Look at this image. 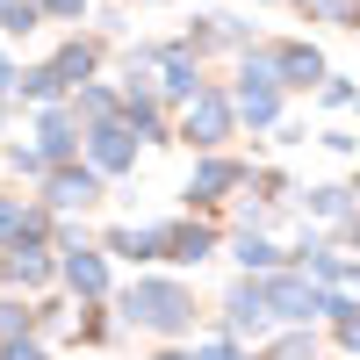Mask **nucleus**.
Segmentation results:
<instances>
[{
	"label": "nucleus",
	"instance_id": "1",
	"mask_svg": "<svg viewBox=\"0 0 360 360\" xmlns=\"http://www.w3.org/2000/svg\"><path fill=\"white\" fill-rule=\"evenodd\" d=\"M123 324H144V332H159V339H180V332H195V288L188 281H166V274H137L123 295Z\"/></svg>",
	"mask_w": 360,
	"mask_h": 360
},
{
	"label": "nucleus",
	"instance_id": "2",
	"mask_svg": "<svg viewBox=\"0 0 360 360\" xmlns=\"http://www.w3.org/2000/svg\"><path fill=\"white\" fill-rule=\"evenodd\" d=\"M231 130H238V101L224 86H202V94L180 108V144H195V152H224Z\"/></svg>",
	"mask_w": 360,
	"mask_h": 360
},
{
	"label": "nucleus",
	"instance_id": "3",
	"mask_svg": "<svg viewBox=\"0 0 360 360\" xmlns=\"http://www.w3.org/2000/svg\"><path fill=\"white\" fill-rule=\"evenodd\" d=\"M324 295H332V288H317L310 274H295V266L266 274V310H274V324H288V332H295V324L310 332V324L324 317Z\"/></svg>",
	"mask_w": 360,
	"mask_h": 360
},
{
	"label": "nucleus",
	"instance_id": "4",
	"mask_svg": "<svg viewBox=\"0 0 360 360\" xmlns=\"http://www.w3.org/2000/svg\"><path fill=\"white\" fill-rule=\"evenodd\" d=\"M266 324H274V310H266V274H245L224 288V339H266Z\"/></svg>",
	"mask_w": 360,
	"mask_h": 360
},
{
	"label": "nucleus",
	"instance_id": "5",
	"mask_svg": "<svg viewBox=\"0 0 360 360\" xmlns=\"http://www.w3.org/2000/svg\"><path fill=\"white\" fill-rule=\"evenodd\" d=\"M245 180H252V166H245V159L202 152V159H195V173H188V202H195V209H217L231 188H245Z\"/></svg>",
	"mask_w": 360,
	"mask_h": 360
},
{
	"label": "nucleus",
	"instance_id": "6",
	"mask_svg": "<svg viewBox=\"0 0 360 360\" xmlns=\"http://www.w3.org/2000/svg\"><path fill=\"white\" fill-rule=\"evenodd\" d=\"M86 159H94V173H130L137 166V130L115 115V123H94L86 130Z\"/></svg>",
	"mask_w": 360,
	"mask_h": 360
},
{
	"label": "nucleus",
	"instance_id": "7",
	"mask_svg": "<svg viewBox=\"0 0 360 360\" xmlns=\"http://www.w3.org/2000/svg\"><path fill=\"white\" fill-rule=\"evenodd\" d=\"M44 202H51V209H94V202H101V173L79 166V159H72V166H51V173H44Z\"/></svg>",
	"mask_w": 360,
	"mask_h": 360
},
{
	"label": "nucleus",
	"instance_id": "8",
	"mask_svg": "<svg viewBox=\"0 0 360 360\" xmlns=\"http://www.w3.org/2000/svg\"><path fill=\"white\" fill-rule=\"evenodd\" d=\"M202 86H209V79H202V58H195L188 44H166V51H159V94L188 108V101L202 94Z\"/></svg>",
	"mask_w": 360,
	"mask_h": 360
},
{
	"label": "nucleus",
	"instance_id": "9",
	"mask_svg": "<svg viewBox=\"0 0 360 360\" xmlns=\"http://www.w3.org/2000/svg\"><path fill=\"white\" fill-rule=\"evenodd\" d=\"M259 44V29L252 22H238V15H202L195 29H188V51L202 58V51H238V58H245Z\"/></svg>",
	"mask_w": 360,
	"mask_h": 360
},
{
	"label": "nucleus",
	"instance_id": "10",
	"mask_svg": "<svg viewBox=\"0 0 360 360\" xmlns=\"http://www.w3.org/2000/svg\"><path fill=\"white\" fill-rule=\"evenodd\" d=\"M101 252H115V259H137V266H152V259H166V224H115V231L101 238Z\"/></svg>",
	"mask_w": 360,
	"mask_h": 360
},
{
	"label": "nucleus",
	"instance_id": "11",
	"mask_svg": "<svg viewBox=\"0 0 360 360\" xmlns=\"http://www.w3.org/2000/svg\"><path fill=\"white\" fill-rule=\"evenodd\" d=\"M58 274H65V288L86 295V303H101V295H108V259H101L94 245H65V266H58Z\"/></svg>",
	"mask_w": 360,
	"mask_h": 360
},
{
	"label": "nucleus",
	"instance_id": "12",
	"mask_svg": "<svg viewBox=\"0 0 360 360\" xmlns=\"http://www.w3.org/2000/svg\"><path fill=\"white\" fill-rule=\"evenodd\" d=\"M274 65H281V86H310V94L332 79V65H324L317 44H274Z\"/></svg>",
	"mask_w": 360,
	"mask_h": 360
},
{
	"label": "nucleus",
	"instance_id": "13",
	"mask_svg": "<svg viewBox=\"0 0 360 360\" xmlns=\"http://www.w3.org/2000/svg\"><path fill=\"white\" fill-rule=\"evenodd\" d=\"M166 259H173V266L217 259V224H166Z\"/></svg>",
	"mask_w": 360,
	"mask_h": 360
},
{
	"label": "nucleus",
	"instance_id": "14",
	"mask_svg": "<svg viewBox=\"0 0 360 360\" xmlns=\"http://www.w3.org/2000/svg\"><path fill=\"white\" fill-rule=\"evenodd\" d=\"M231 259L245 266V274H281V266H295V259H288L266 231H238V238H231Z\"/></svg>",
	"mask_w": 360,
	"mask_h": 360
},
{
	"label": "nucleus",
	"instance_id": "15",
	"mask_svg": "<svg viewBox=\"0 0 360 360\" xmlns=\"http://www.w3.org/2000/svg\"><path fill=\"white\" fill-rule=\"evenodd\" d=\"M37 152H44V166H72V152H79V130H72V115L65 108H44V123H37Z\"/></svg>",
	"mask_w": 360,
	"mask_h": 360
},
{
	"label": "nucleus",
	"instance_id": "16",
	"mask_svg": "<svg viewBox=\"0 0 360 360\" xmlns=\"http://www.w3.org/2000/svg\"><path fill=\"white\" fill-rule=\"evenodd\" d=\"M295 202H303V209H310L317 224H346L360 195H353V188H339V180H317V188H303V195H295Z\"/></svg>",
	"mask_w": 360,
	"mask_h": 360
},
{
	"label": "nucleus",
	"instance_id": "17",
	"mask_svg": "<svg viewBox=\"0 0 360 360\" xmlns=\"http://www.w3.org/2000/svg\"><path fill=\"white\" fill-rule=\"evenodd\" d=\"M231 101H238V123H252V130L281 123V86H231Z\"/></svg>",
	"mask_w": 360,
	"mask_h": 360
},
{
	"label": "nucleus",
	"instance_id": "18",
	"mask_svg": "<svg viewBox=\"0 0 360 360\" xmlns=\"http://www.w3.org/2000/svg\"><path fill=\"white\" fill-rule=\"evenodd\" d=\"M51 72H58V79H65V86H72V94H79V86H86V79H94V44H65V51H58V58H51Z\"/></svg>",
	"mask_w": 360,
	"mask_h": 360
},
{
	"label": "nucleus",
	"instance_id": "19",
	"mask_svg": "<svg viewBox=\"0 0 360 360\" xmlns=\"http://www.w3.org/2000/svg\"><path fill=\"white\" fill-rule=\"evenodd\" d=\"M8 281H15V288H44V281H51V259H44V252H29V245H15Z\"/></svg>",
	"mask_w": 360,
	"mask_h": 360
},
{
	"label": "nucleus",
	"instance_id": "20",
	"mask_svg": "<svg viewBox=\"0 0 360 360\" xmlns=\"http://www.w3.org/2000/svg\"><path fill=\"white\" fill-rule=\"evenodd\" d=\"M259 360H317V332H303V324H295V332H281Z\"/></svg>",
	"mask_w": 360,
	"mask_h": 360
},
{
	"label": "nucleus",
	"instance_id": "21",
	"mask_svg": "<svg viewBox=\"0 0 360 360\" xmlns=\"http://www.w3.org/2000/svg\"><path fill=\"white\" fill-rule=\"evenodd\" d=\"M37 22H44V0H0V29L8 37H29Z\"/></svg>",
	"mask_w": 360,
	"mask_h": 360
},
{
	"label": "nucleus",
	"instance_id": "22",
	"mask_svg": "<svg viewBox=\"0 0 360 360\" xmlns=\"http://www.w3.org/2000/svg\"><path fill=\"white\" fill-rule=\"evenodd\" d=\"M58 94H65V79H58L51 65H29V72H22V101H44V108H51Z\"/></svg>",
	"mask_w": 360,
	"mask_h": 360
},
{
	"label": "nucleus",
	"instance_id": "23",
	"mask_svg": "<svg viewBox=\"0 0 360 360\" xmlns=\"http://www.w3.org/2000/svg\"><path fill=\"white\" fill-rule=\"evenodd\" d=\"M317 101H324V108H360V86H353L346 72H332V79L317 86Z\"/></svg>",
	"mask_w": 360,
	"mask_h": 360
},
{
	"label": "nucleus",
	"instance_id": "24",
	"mask_svg": "<svg viewBox=\"0 0 360 360\" xmlns=\"http://www.w3.org/2000/svg\"><path fill=\"white\" fill-rule=\"evenodd\" d=\"M274 217H281V202H266V195L259 202H238V231H266Z\"/></svg>",
	"mask_w": 360,
	"mask_h": 360
},
{
	"label": "nucleus",
	"instance_id": "25",
	"mask_svg": "<svg viewBox=\"0 0 360 360\" xmlns=\"http://www.w3.org/2000/svg\"><path fill=\"white\" fill-rule=\"evenodd\" d=\"M195 360H259V353H245L238 339H209V346H195Z\"/></svg>",
	"mask_w": 360,
	"mask_h": 360
},
{
	"label": "nucleus",
	"instance_id": "26",
	"mask_svg": "<svg viewBox=\"0 0 360 360\" xmlns=\"http://www.w3.org/2000/svg\"><path fill=\"white\" fill-rule=\"evenodd\" d=\"M0 360H44V346H37V339H8V346H0Z\"/></svg>",
	"mask_w": 360,
	"mask_h": 360
},
{
	"label": "nucleus",
	"instance_id": "27",
	"mask_svg": "<svg viewBox=\"0 0 360 360\" xmlns=\"http://www.w3.org/2000/svg\"><path fill=\"white\" fill-rule=\"evenodd\" d=\"M0 94H22V72H15V58L0 51Z\"/></svg>",
	"mask_w": 360,
	"mask_h": 360
},
{
	"label": "nucleus",
	"instance_id": "28",
	"mask_svg": "<svg viewBox=\"0 0 360 360\" xmlns=\"http://www.w3.org/2000/svg\"><path fill=\"white\" fill-rule=\"evenodd\" d=\"M22 231V202H0V238H15Z\"/></svg>",
	"mask_w": 360,
	"mask_h": 360
},
{
	"label": "nucleus",
	"instance_id": "29",
	"mask_svg": "<svg viewBox=\"0 0 360 360\" xmlns=\"http://www.w3.org/2000/svg\"><path fill=\"white\" fill-rule=\"evenodd\" d=\"M44 15H86V0H44Z\"/></svg>",
	"mask_w": 360,
	"mask_h": 360
},
{
	"label": "nucleus",
	"instance_id": "30",
	"mask_svg": "<svg viewBox=\"0 0 360 360\" xmlns=\"http://www.w3.org/2000/svg\"><path fill=\"white\" fill-rule=\"evenodd\" d=\"M346 295H353V303H360V259H346V281H339Z\"/></svg>",
	"mask_w": 360,
	"mask_h": 360
},
{
	"label": "nucleus",
	"instance_id": "31",
	"mask_svg": "<svg viewBox=\"0 0 360 360\" xmlns=\"http://www.w3.org/2000/svg\"><path fill=\"white\" fill-rule=\"evenodd\" d=\"M152 360H195V353H173V346H166V353H152Z\"/></svg>",
	"mask_w": 360,
	"mask_h": 360
},
{
	"label": "nucleus",
	"instance_id": "32",
	"mask_svg": "<svg viewBox=\"0 0 360 360\" xmlns=\"http://www.w3.org/2000/svg\"><path fill=\"white\" fill-rule=\"evenodd\" d=\"M353 195H360V173H353Z\"/></svg>",
	"mask_w": 360,
	"mask_h": 360
},
{
	"label": "nucleus",
	"instance_id": "33",
	"mask_svg": "<svg viewBox=\"0 0 360 360\" xmlns=\"http://www.w3.org/2000/svg\"><path fill=\"white\" fill-rule=\"evenodd\" d=\"M144 8H159V0H144Z\"/></svg>",
	"mask_w": 360,
	"mask_h": 360
}]
</instances>
